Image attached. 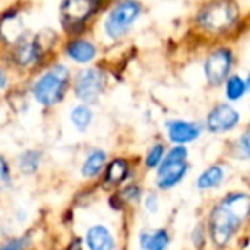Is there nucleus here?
<instances>
[{
	"mask_svg": "<svg viewBox=\"0 0 250 250\" xmlns=\"http://www.w3.org/2000/svg\"><path fill=\"white\" fill-rule=\"evenodd\" d=\"M249 214V195L231 192L212 208L209 214V236L218 249L226 247L238 233Z\"/></svg>",
	"mask_w": 250,
	"mask_h": 250,
	"instance_id": "1",
	"label": "nucleus"
},
{
	"mask_svg": "<svg viewBox=\"0 0 250 250\" xmlns=\"http://www.w3.org/2000/svg\"><path fill=\"white\" fill-rule=\"evenodd\" d=\"M70 86V70L62 63L52 65L46 69L38 79L33 83L31 94L36 103L45 108L55 106L65 98V93Z\"/></svg>",
	"mask_w": 250,
	"mask_h": 250,
	"instance_id": "2",
	"label": "nucleus"
},
{
	"mask_svg": "<svg viewBox=\"0 0 250 250\" xmlns=\"http://www.w3.org/2000/svg\"><path fill=\"white\" fill-rule=\"evenodd\" d=\"M238 19V5L233 0H212L201 9L197 22L208 33H225Z\"/></svg>",
	"mask_w": 250,
	"mask_h": 250,
	"instance_id": "3",
	"label": "nucleus"
},
{
	"mask_svg": "<svg viewBox=\"0 0 250 250\" xmlns=\"http://www.w3.org/2000/svg\"><path fill=\"white\" fill-rule=\"evenodd\" d=\"M187 156L188 151L185 146H175L165 154L156 175V185L160 190H170L184 180L188 171Z\"/></svg>",
	"mask_w": 250,
	"mask_h": 250,
	"instance_id": "4",
	"label": "nucleus"
},
{
	"mask_svg": "<svg viewBox=\"0 0 250 250\" xmlns=\"http://www.w3.org/2000/svg\"><path fill=\"white\" fill-rule=\"evenodd\" d=\"M143 14V5L137 0H120L118 4L111 7L104 19V35L110 40H120L127 35L134 22Z\"/></svg>",
	"mask_w": 250,
	"mask_h": 250,
	"instance_id": "5",
	"label": "nucleus"
},
{
	"mask_svg": "<svg viewBox=\"0 0 250 250\" xmlns=\"http://www.w3.org/2000/svg\"><path fill=\"white\" fill-rule=\"evenodd\" d=\"M103 0H63L60 7V22L69 33L83 31L89 19L100 11Z\"/></svg>",
	"mask_w": 250,
	"mask_h": 250,
	"instance_id": "6",
	"label": "nucleus"
},
{
	"mask_svg": "<svg viewBox=\"0 0 250 250\" xmlns=\"http://www.w3.org/2000/svg\"><path fill=\"white\" fill-rule=\"evenodd\" d=\"M104 86H106V77L103 70L96 67H87L81 70L74 79V94L84 104H91L103 94Z\"/></svg>",
	"mask_w": 250,
	"mask_h": 250,
	"instance_id": "7",
	"label": "nucleus"
},
{
	"mask_svg": "<svg viewBox=\"0 0 250 250\" xmlns=\"http://www.w3.org/2000/svg\"><path fill=\"white\" fill-rule=\"evenodd\" d=\"M233 60L235 59L229 48H218L209 53L204 62V76L209 86H221L228 79Z\"/></svg>",
	"mask_w": 250,
	"mask_h": 250,
	"instance_id": "8",
	"label": "nucleus"
},
{
	"mask_svg": "<svg viewBox=\"0 0 250 250\" xmlns=\"http://www.w3.org/2000/svg\"><path fill=\"white\" fill-rule=\"evenodd\" d=\"M240 113L228 103H219L206 117V129L212 134L229 132L238 125Z\"/></svg>",
	"mask_w": 250,
	"mask_h": 250,
	"instance_id": "9",
	"label": "nucleus"
},
{
	"mask_svg": "<svg viewBox=\"0 0 250 250\" xmlns=\"http://www.w3.org/2000/svg\"><path fill=\"white\" fill-rule=\"evenodd\" d=\"M168 139L177 146H184L187 143L199 139L202 134V125L192 120H170L165 124Z\"/></svg>",
	"mask_w": 250,
	"mask_h": 250,
	"instance_id": "10",
	"label": "nucleus"
},
{
	"mask_svg": "<svg viewBox=\"0 0 250 250\" xmlns=\"http://www.w3.org/2000/svg\"><path fill=\"white\" fill-rule=\"evenodd\" d=\"M12 55H14V62L19 67H31L40 62V55L36 52L35 42H33V38L29 35H21L19 38H16Z\"/></svg>",
	"mask_w": 250,
	"mask_h": 250,
	"instance_id": "11",
	"label": "nucleus"
},
{
	"mask_svg": "<svg viewBox=\"0 0 250 250\" xmlns=\"http://www.w3.org/2000/svg\"><path fill=\"white\" fill-rule=\"evenodd\" d=\"M65 53L72 62L76 63H89L96 59L98 50L94 46V43H91L89 40H70L65 46Z\"/></svg>",
	"mask_w": 250,
	"mask_h": 250,
	"instance_id": "12",
	"label": "nucleus"
},
{
	"mask_svg": "<svg viewBox=\"0 0 250 250\" xmlns=\"http://www.w3.org/2000/svg\"><path fill=\"white\" fill-rule=\"evenodd\" d=\"M86 245L89 250H115V236L104 225H94L86 231Z\"/></svg>",
	"mask_w": 250,
	"mask_h": 250,
	"instance_id": "13",
	"label": "nucleus"
},
{
	"mask_svg": "<svg viewBox=\"0 0 250 250\" xmlns=\"http://www.w3.org/2000/svg\"><path fill=\"white\" fill-rule=\"evenodd\" d=\"M139 245L143 250H167L170 245V235L167 229H144L139 235Z\"/></svg>",
	"mask_w": 250,
	"mask_h": 250,
	"instance_id": "14",
	"label": "nucleus"
},
{
	"mask_svg": "<svg viewBox=\"0 0 250 250\" xmlns=\"http://www.w3.org/2000/svg\"><path fill=\"white\" fill-rule=\"evenodd\" d=\"M130 173L129 161L117 158V160L110 161L106 165V171H104V184L106 185H120L124 184Z\"/></svg>",
	"mask_w": 250,
	"mask_h": 250,
	"instance_id": "15",
	"label": "nucleus"
},
{
	"mask_svg": "<svg viewBox=\"0 0 250 250\" xmlns=\"http://www.w3.org/2000/svg\"><path fill=\"white\" fill-rule=\"evenodd\" d=\"M223 180H225V168L219 167V165H211L199 175L195 185H197L199 190H211V188L219 187Z\"/></svg>",
	"mask_w": 250,
	"mask_h": 250,
	"instance_id": "16",
	"label": "nucleus"
},
{
	"mask_svg": "<svg viewBox=\"0 0 250 250\" xmlns=\"http://www.w3.org/2000/svg\"><path fill=\"white\" fill-rule=\"evenodd\" d=\"M104 165H106V153L101 149H93L86 156L83 167H81V175L84 178H94L101 173Z\"/></svg>",
	"mask_w": 250,
	"mask_h": 250,
	"instance_id": "17",
	"label": "nucleus"
},
{
	"mask_svg": "<svg viewBox=\"0 0 250 250\" xmlns=\"http://www.w3.org/2000/svg\"><path fill=\"white\" fill-rule=\"evenodd\" d=\"M93 118H94V113L89 104H84V103L77 104V106H74L72 111H70V122H72V125L79 132H86V130L89 129L91 124H93Z\"/></svg>",
	"mask_w": 250,
	"mask_h": 250,
	"instance_id": "18",
	"label": "nucleus"
},
{
	"mask_svg": "<svg viewBox=\"0 0 250 250\" xmlns=\"http://www.w3.org/2000/svg\"><path fill=\"white\" fill-rule=\"evenodd\" d=\"M249 89V81L240 77L238 74H233L225 81V93L229 101H238L245 96Z\"/></svg>",
	"mask_w": 250,
	"mask_h": 250,
	"instance_id": "19",
	"label": "nucleus"
},
{
	"mask_svg": "<svg viewBox=\"0 0 250 250\" xmlns=\"http://www.w3.org/2000/svg\"><path fill=\"white\" fill-rule=\"evenodd\" d=\"M42 163V153L35 149H28L18 158V168L22 175H33L40 168Z\"/></svg>",
	"mask_w": 250,
	"mask_h": 250,
	"instance_id": "20",
	"label": "nucleus"
},
{
	"mask_svg": "<svg viewBox=\"0 0 250 250\" xmlns=\"http://www.w3.org/2000/svg\"><path fill=\"white\" fill-rule=\"evenodd\" d=\"M165 156V146L161 143H156L154 146L149 147V151H147L146 154V160H144V163H146V168H149V170H153V168H158L161 163V160H163Z\"/></svg>",
	"mask_w": 250,
	"mask_h": 250,
	"instance_id": "21",
	"label": "nucleus"
},
{
	"mask_svg": "<svg viewBox=\"0 0 250 250\" xmlns=\"http://www.w3.org/2000/svg\"><path fill=\"white\" fill-rule=\"evenodd\" d=\"M12 185V173L5 156L0 154V190H7Z\"/></svg>",
	"mask_w": 250,
	"mask_h": 250,
	"instance_id": "22",
	"label": "nucleus"
},
{
	"mask_svg": "<svg viewBox=\"0 0 250 250\" xmlns=\"http://www.w3.org/2000/svg\"><path fill=\"white\" fill-rule=\"evenodd\" d=\"M120 195L124 202H137L141 199V188L137 185H127Z\"/></svg>",
	"mask_w": 250,
	"mask_h": 250,
	"instance_id": "23",
	"label": "nucleus"
},
{
	"mask_svg": "<svg viewBox=\"0 0 250 250\" xmlns=\"http://www.w3.org/2000/svg\"><path fill=\"white\" fill-rule=\"evenodd\" d=\"M236 147H238V156L242 160H247L250 156V144H249V134L243 132L240 139L236 141Z\"/></svg>",
	"mask_w": 250,
	"mask_h": 250,
	"instance_id": "24",
	"label": "nucleus"
},
{
	"mask_svg": "<svg viewBox=\"0 0 250 250\" xmlns=\"http://www.w3.org/2000/svg\"><path fill=\"white\" fill-rule=\"evenodd\" d=\"M144 208L147 209V212H156L158 211V197H156V194H147V197L144 199Z\"/></svg>",
	"mask_w": 250,
	"mask_h": 250,
	"instance_id": "25",
	"label": "nucleus"
},
{
	"mask_svg": "<svg viewBox=\"0 0 250 250\" xmlns=\"http://www.w3.org/2000/svg\"><path fill=\"white\" fill-rule=\"evenodd\" d=\"M4 87H7V76L0 69V89H4Z\"/></svg>",
	"mask_w": 250,
	"mask_h": 250,
	"instance_id": "26",
	"label": "nucleus"
}]
</instances>
